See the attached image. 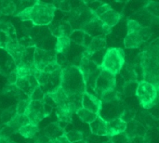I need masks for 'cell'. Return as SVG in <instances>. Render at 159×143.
Wrapping results in <instances>:
<instances>
[{
	"label": "cell",
	"mask_w": 159,
	"mask_h": 143,
	"mask_svg": "<svg viewBox=\"0 0 159 143\" xmlns=\"http://www.w3.org/2000/svg\"><path fill=\"white\" fill-rule=\"evenodd\" d=\"M15 114H16V106H12V107L7 108V110H5V111L1 114V116H0V121H1V123L7 125V124L14 117Z\"/></svg>",
	"instance_id": "f546056e"
},
{
	"label": "cell",
	"mask_w": 159,
	"mask_h": 143,
	"mask_svg": "<svg viewBox=\"0 0 159 143\" xmlns=\"http://www.w3.org/2000/svg\"><path fill=\"white\" fill-rule=\"evenodd\" d=\"M125 108L126 107L123 105L122 100H118L108 103H102L99 116H101L106 122H109L116 118H121Z\"/></svg>",
	"instance_id": "ba28073f"
},
{
	"label": "cell",
	"mask_w": 159,
	"mask_h": 143,
	"mask_svg": "<svg viewBox=\"0 0 159 143\" xmlns=\"http://www.w3.org/2000/svg\"><path fill=\"white\" fill-rule=\"evenodd\" d=\"M135 96L137 97L140 104L146 110H149L157 105V90L155 86L144 80L138 82Z\"/></svg>",
	"instance_id": "5b68a950"
},
{
	"label": "cell",
	"mask_w": 159,
	"mask_h": 143,
	"mask_svg": "<svg viewBox=\"0 0 159 143\" xmlns=\"http://www.w3.org/2000/svg\"><path fill=\"white\" fill-rule=\"evenodd\" d=\"M157 90V101H159V88Z\"/></svg>",
	"instance_id": "ee69618b"
},
{
	"label": "cell",
	"mask_w": 159,
	"mask_h": 143,
	"mask_svg": "<svg viewBox=\"0 0 159 143\" xmlns=\"http://www.w3.org/2000/svg\"><path fill=\"white\" fill-rule=\"evenodd\" d=\"M64 136L66 137V139L69 141L70 143L76 142V141H82L84 140V133L80 130H70V131H67L64 133Z\"/></svg>",
	"instance_id": "f1b7e54d"
},
{
	"label": "cell",
	"mask_w": 159,
	"mask_h": 143,
	"mask_svg": "<svg viewBox=\"0 0 159 143\" xmlns=\"http://www.w3.org/2000/svg\"><path fill=\"white\" fill-rule=\"evenodd\" d=\"M71 44L72 42L70 37L67 36L59 37L56 40L54 51L56 52V54H66L71 47Z\"/></svg>",
	"instance_id": "7402d4cb"
},
{
	"label": "cell",
	"mask_w": 159,
	"mask_h": 143,
	"mask_svg": "<svg viewBox=\"0 0 159 143\" xmlns=\"http://www.w3.org/2000/svg\"><path fill=\"white\" fill-rule=\"evenodd\" d=\"M32 141L34 143H49L50 141L48 138L45 135L43 130H39L38 133L32 139Z\"/></svg>",
	"instance_id": "8d00e7d4"
},
{
	"label": "cell",
	"mask_w": 159,
	"mask_h": 143,
	"mask_svg": "<svg viewBox=\"0 0 159 143\" xmlns=\"http://www.w3.org/2000/svg\"><path fill=\"white\" fill-rule=\"evenodd\" d=\"M56 115L60 123H72V114L69 113L68 111L57 107L56 109Z\"/></svg>",
	"instance_id": "83f0119b"
},
{
	"label": "cell",
	"mask_w": 159,
	"mask_h": 143,
	"mask_svg": "<svg viewBox=\"0 0 159 143\" xmlns=\"http://www.w3.org/2000/svg\"><path fill=\"white\" fill-rule=\"evenodd\" d=\"M143 80L159 88V38L147 45L138 56Z\"/></svg>",
	"instance_id": "6da1fadb"
},
{
	"label": "cell",
	"mask_w": 159,
	"mask_h": 143,
	"mask_svg": "<svg viewBox=\"0 0 159 143\" xmlns=\"http://www.w3.org/2000/svg\"><path fill=\"white\" fill-rule=\"evenodd\" d=\"M138 82L137 81H126L122 85V94L126 96L135 95Z\"/></svg>",
	"instance_id": "4316f807"
},
{
	"label": "cell",
	"mask_w": 159,
	"mask_h": 143,
	"mask_svg": "<svg viewBox=\"0 0 159 143\" xmlns=\"http://www.w3.org/2000/svg\"><path fill=\"white\" fill-rule=\"evenodd\" d=\"M122 15L120 13H118L117 11H116L115 9H110L108 10L106 13H104L103 15H102L101 17H99L98 19L106 26H109L111 28H113L115 25H116L119 20H121Z\"/></svg>",
	"instance_id": "2e32d148"
},
{
	"label": "cell",
	"mask_w": 159,
	"mask_h": 143,
	"mask_svg": "<svg viewBox=\"0 0 159 143\" xmlns=\"http://www.w3.org/2000/svg\"><path fill=\"white\" fill-rule=\"evenodd\" d=\"M106 47V39L105 36H96L92 37L89 45L85 48L83 54L87 57H90L92 54L104 50Z\"/></svg>",
	"instance_id": "5bb4252c"
},
{
	"label": "cell",
	"mask_w": 159,
	"mask_h": 143,
	"mask_svg": "<svg viewBox=\"0 0 159 143\" xmlns=\"http://www.w3.org/2000/svg\"><path fill=\"white\" fill-rule=\"evenodd\" d=\"M102 102L97 96L88 92H85L82 95V108L99 115L102 110Z\"/></svg>",
	"instance_id": "9c48e42d"
},
{
	"label": "cell",
	"mask_w": 159,
	"mask_h": 143,
	"mask_svg": "<svg viewBox=\"0 0 159 143\" xmlns=\"http://www.w3.org/2000/svg\"><path fill=\"white\" fill-rule=\"evenodd\" d=\"M28 124H30L29 123V120H28V118L24 114L23 115L15 114L14 117L6 126L8 127H10V128H12L16 133H18V131H19V129L20 127H22L23 126H26Z\"/></svg>",
	"instance_id": "603a6c76"
},
{
	"label": "cell",
	"mask_w": 159,
	"mask_h": 143,
	"mask_svg": "<svg viewBox=\"0 0 159 143\" xmlns=\"http://www.w3.org/2000/svg\"><path fill=\"white\" fill-rule=\"evenodd\" d=\"M58 7H60V9L64 10V11H70L71 10L70 3L67 2V1H61V2H60Z\"/></svg>",
	"instance_id": "ab89813d"
},
{
	"label": "cell",
	"mask_w": 159,
	"mask_h": 143,
	"mask_svg": "<svg viewBox=\"0 0 159 143\" xmlns=\"http://www.w3.org/2000/svg\"><path fill=\"white\" fill-rule=\"evenodd\" d=\"M43 131H44L45 135L48 138L49 141H52V140H55V139H57V138H59L61 136H63L64 133H65L63 127H61L59 122H56V123H53V124L49 125Z\"/></svg>",
	"instance_id": "d6986e66"
},
{
	"label": "cell",
	"mask_w": 159,
	"mask_h": 143,
	"mask_svg": "<svg viewBox=\"0 0 159 143\" xmlns=\"http://www.w3.org/2000/svg\"><path fill=\"white\" fill-rule=\"evenodd\" d=\"M47 96H48L51 99V101L54 102V104L57 107H63L68 101V95L64 92L61 87H60L55 91H53L52 93Z\"/></svg>",
	"instance_id": "ffe728a7"
},
{
	"label": "cell",
	"mask_w": 159,
	"mask_h": 143,
	"mask_svg": "<svg viewBox=\"0 0 159 143\" xmlns=\"http://www.w3.org/2000/svg\"><path fill=\"white\" fill-rule=\"evenodd\" d=\"M5 49L10 55L12 60H14L15 65L18 66L20 63L25 47H22L20 44H19V42H9L7 44Z\"/></svg>",
	"instance_id": "9a60e30c"
},
{
	"label": "cell",
	"mask_w": 159,
	"mask_h": 143,
	"mask_svg": "<svg viewBox=\"0 0 159 143\" xmlns=\"http://www.w3.org/2000/svg\"><path fill=\"white\" fill-rule=\"evenodd\" d=\"M143 43L144 41L140 35L139 32L133 34H127L126 37L124 38V47L126 48H130V49L138 48Z\"/></svg>",
	"instance_id": "ac0fdd59"
},
{
	"label": "cell",
	"mask_w": 159,
	"mask_h": 143,
	"mask_svg": "<svg viewBox=\"0 0 159 143\" xmlns=\"http://www.w3.org/2000/svg\"><path fill=\"white\" fill-rule=\"evenodd\" d=\"M49 143H70V142H69V141L66 139V137L63 135V136H61V137H59V138H57V139H55V140L50 141V142Z\"/></svg>",
	"instance_id": "60d3db41"
},
{
	"label": "cell",
	"mask_w": 159,
	"mask_h": 143,
	"mask_svg": "<svg viewBox=\"0 0 159 143\" xmlns=\"http://www.w3.org/2000/svg\"><path fill=\"white\" fill-rule=\"evenodd\" d=\"M76 114H77V116L80 118L81 121H83L84 123H87V124H89V125L91 124V123L99 116L98 114H93V113H91V112H89V111H88V110H86V109H84V108L79 109L78 112L76 113Z\"/></svg>",
	"instance_id": "484cf974"
},
{
	"label": "cell",
	"mask_w": 159,
	"mask_h": 143,
	"mask_svg": "<svg viewBox=\"0 0 159 143\" xmlns=\"http://www.w3.org/2000/svg\"><path fill=\"white\" fill-rule=\"evenodd\" d=\"M0 143H16L15 141H11L9 138H5V137H0Z\"/></svg>",
	"instance_id": "b9f144b4"
},
{
	"label": "cell",
	"mask_w": 159,
	"mask_h": 143,
	"mask_svg": "<svg viewBox=\"0 0 159 143\" xmlns=\"http://www.w3.org/2000/svg\"><path fill=\"white\" fill-rule=\"evenodd\" d=\"M56 10L55 4L35 1L34 4L30 7L29 21L35 26L49 25L53 21Z\"/></svg>",
	"instance_id": "3957f363"
},
{
	"label": "cell",
	"mask_w": 159,
	"mask_h": 143,
	"mask_svg": "<svg viewBox=\"0 0 159 143\" xmlns=\"http://www.w3.org/2000/svg\"><path fill=\"white\" fill-rule=\"evenodd\" d=\"M46 94L42 91V89L38 87L29 97L30 101H43L46 98Z\"/></svg>",
	"instance_id": "d590c367"
},
{
	"label": "cell",
	"mask_w": 159,
	"mask_h": 143,
	"mask_svg": "<svg viewBox=\"0 0 159 143\" xmlns=\"http://www.w3.org/2000/svg\"><path fill=\"white\" fill-rule=\"evenodd\" d=\"M17 10V5L13 1H1L0 13L3 15H13Z\"/></svg>",
	"instance_id": "d4e9b609"
},
{
	"label": "cell",
	"mask_w": 159,
	"mask_h": 143,
	"mask_svg": "<svg viewBox=\"0 0 159 143\" xmlns=\"http://www.w3.org/2000/svg\"><path fill=\"white\" fill-rule=\"evenodd\" d=\"M128 123L121 118H116L107 122V136L109 139L125 133Z\"/></svg>",
	"instance_id": "7c38bea8"
},
{
	"label": "cell",
	"mask_w": 159,
	"mask_h": 143,
	"mask_svg": "<svg viewBox=\"0 0 159 143\" xmlns=\"http://www.w3.org/2000/svg\"><path fill=\"white\" fill-rule=\"evenodd\" d=\"M61 87L68 96L83 95L86 92V83L78 66L70 64L62 69Z\"/></svg>",
	"instance_id": "7a4b0ae2"
},
{
	"label": "cell",
	"mask_w": 159,
	"mask_h": 143,
	"mask_svg": "<svg viewBox=\"0 0 159 143\" xmlns=\"http://www.w3.org/2000/svg\"><path fill=\"white\" fill-rule=\"evenodd\" d=\"M32 69L21 66V65H18V66H16V69L14 71L16 73L18 79H24V78L29 77L32 74Z\"/></svg>",
	"instance_id": "1f68e13d"
},
{
	"label": "cell",
	"mask_w": 159,
	"mask_h": 143,
	"mask_svg": "<svg viewBox=\"0 0 159 143\" xmlns=\"http://www.w3.org/2000/svg\"><path fill=\"white\" fill-rule=\"evenodd\" d=\"M146 8L154 17L159 19V3L149 1V3L146 5Z\"/></svg>",
	"instance_id": "e575fe53"
},
{
	"label": "cell",
	"mask_w": 159,
	"mask_h": 143,
	"mask_svg": "<svg viewBox=\"0 0 159 143\" xmlns=\"http://www.w3.org/2000/svg\"><path fill=\"white\" fill-rule=\"evenodd\" d=\"M15 86L28 97H30L31 94L39 87L36 78L33 74L24 79H18Z\"/></svg>",
	"instance_id": "8fae6325"
},
{
	"label": "cell",
	"mask_w": 159,
	"mask_h": 143,
	"mask_svg": "<svg viewBox=\"0 0 159 143\" xmlns=\"http://www.w3.org/2000/svg\"><path fill=\"white\" fill-rule=\"evenodd\" d=\"M116 89V76L101 69L94 87V95L100 97L111 90Z\"/></svg>",
	"instance_id": "52a82bcc"
},
{
	"label": "cell",
	"mask_w": 159,
	"mask_h": 143,
	"mask_svg": "<svg viewBox=\"0 0 159 143\" xmlns=\"http://www.w3.org/2000/svg\"><path fill=\"white\" fill-rule=\"evenodd\" d=\"M48 27H49L50 34L57 38L62 36L70 37V35L74 31L69 21H62V20L52 21L48 25Z\"/></svg>",
	"instance_id": "30bf717a"
},
{
	"label": "cell",
	"mask_w": 159,
	"mask_h": 143,
	"mask_svg": "<svg viewBox=\"0 0 159 143\" xmlns=\"http://www.w3.org/2000/svg\"><path fill=\"white\" fill-rule=\"evenodd\" d=\"M0 129H1V128H0Z\"/></svg>",
	"instance_id": "bcb514c9"
},
{
	"label": "cell",
	"mask_w": 159,
	"mask_h": 143,
	"mask_svg": "<svg viewBox=\"0 0 159 143\" xmlns=\"http://www.w3.org/2000/svg\"><path fill=\"white\" fill-rule=\"evenodd\" d=\"M90 131L96 136H107V122L103 120L101 116H98L91 124H89Z\"/></svg>",
	"instance_id": "e0dca14e"
},
{
	"label": "cell",
	"mask_w": 159,
	"mask_h": 143,
	"mask_svg": "<svg viewBox=\"0 0 159 143\" xmlns=\"http://www.w3.org/2000/svg\"><path fill=\"white\" fill-rule=\"evenodd\" d=\"M143 25L132 19H128L127 20V34H133V33H138L141 29H142Z\"/></svg>",
	"instance_id": "4dcf8cb0"
},
{
	"label": "cell",
	"mask_w": 159,
	"mask_h": 143,
	"mask_svg": "<svg viewBox=\"0 0 159 143\" xmlns=\"http://www.w3.org/2000/svg\"><path fill=\"white\" fill-rule=\"evenodd\" d=\"M30 102V100H21V101H19L17 106H16V114H19V115H23L27 107H28V104Z\"/></svg>",
	"instance_id": "836d02e7"
},
{
	"label": "cell",
	"mask_w": 159,
	"mask_h": 143,
	"mask_svg": "<svg viewBox=\"0 0 159 143\" xmlns=\"http://www.w3.org/2000/svg\"><path fill=\"white\" fill-rule=\"evenodd\" d=\"M7 85L8 86H14L18 80V77L16 75V73L15 71H12L10 72L8 74H7Z\"/></svg>",
	"instance_id": "f35d334b"
},
{
	"label": "cell",
	"mask_w": 159,
	"mask_h": 143,
	"mask_svg": "<svg viewBox=\"0 0 159 143\" xmlns=\"http://www.w3.org/2000/svg\"><path fill=\"white\" fill-rule=\"evenodd\" d=\"M48 108L51 109V106L46 102L45 99L43 101H30L24 115L28 118L31 125L38 127V124L49 114Z\"/></svg>",
	"instance_id": "8992f818"
},
{
	"label": "cell",
	"mask_w": 159,
	"mask_h": 143,
	"mask_svg": "<svg viewBox=\"0 0 159 143\" xmlns=\"http://www.w3.org/2000/svg\"><path fill=\"white\" fill-rule=\"evenodd\" d=\"M39 127L37 126H34L31 124H28L26 126H23L22 127H20L18 131V133L24 139L27 140H32L39 131Z\"/></svg>",
	"instance_id": "cb8c5ba5"
},
{
	"label": "cell",
	"mask_w": 159,
	"mask_h": 143,
	"mask_svg": "<svg viewBox=\"0 0 159 143\" xmlns=\"http://www.w3.org/2000/svg\"><path fill=\"white\" fill-rule=\"evenodd\" d=\"M73 143H88L85 140H82V141H76V142H73Z\"/></svg>",
	"instance_id": "7bdbcfd3"
},
{
	"label": "cell",
	"mask_w": 159,
	"mask_h": 143,
	"mask_svg": "<svg viewBox=\"0 0 159 143\" xmlns=\"http://www.w3.org/2000/svg\"><path fill=\"white\" fill-rule=\"evenodd\" d=\"M110 9H112V7L109 5V4H106V3H101L94 10H93V12H94V14H95V16L97 17V18H99V17H101L102 15H103L104 13H106L108 10H110Z\"/></svg>",
	"instance_id": "d6a6232c"
},
{
	"label": "cell",
	"mask_w": 159,
	"mask_h": 143,
	"mask_svg": "<svg viewBox=\"0 0 159 143\" xmlns=\"http://www.w3.org/2000/svg\"><path fill=\"white\" fill-rule=\"evenodd\" d=\"M35 47H27L25 48L20 63L19 65L27 67L32 69L34 67V51H35Z\"/></svg>",
	"instance_id": "44dd1931"
},
{
	"label": "cell",
	"mask_w": 159,
	"mask_h": 143,
	"mask_svg": "<svg viewBox=\"0 0 159 143\" xmlns=\"http://www.w3.org/2000/svg\"><path fill=\"white\" fill-rule=\"evenodd\" d=\"M0 71H1V68H0Z\"/></svg>",
	"instance_id": "f6af8a7d"
},
{
	"label": "cell",
	"mask_w": 159,
	"mask_h": 143,
	"mask_svg": "<svg viewBox=\"0 0 159 143\" xmlns=\"http://www.w3.org/2000/svg\"><path fill=\"white\" fill-rule=\"evenodd\" d=\"M111 141L113 143H129V140L128 138V136L126 135V133H123V134H120V135H117V136H115L111 139Z\"/></svg>",
	"instance_id": "74e56055"
},
{
	"label": "cell",
	"mask_w": 159,
	"mask_h": 143,
	"mask_svg": "<svg viewBox=\"0 0 159 143\" xmlns=\"http://www.w3.org/2000/svg\"><path fill=\"white\" fill-rule=\"evenodd\" d=\"M55 60H56V52L54 50H48V49L35 47L34 66L52 62Z\"/></svg>",
	"instance_id": "4fadbf2b"
},
{
	"label": "cell",
	"mask_w": 159,
	"mask_h": 143,
	"mask_svg": "<svg viewBox=\"0 0 159 143\" xmlns=\"http://www.w3.org/2000/svg\"><path fill=\"white\" fill-rule=\"evenodd\" d=\"M125 51L120 47H109L106 49L101 69L114 75H117L125 65Z\"/></svg>",
	"instance_id": "277c9868"
}]
</instances>
